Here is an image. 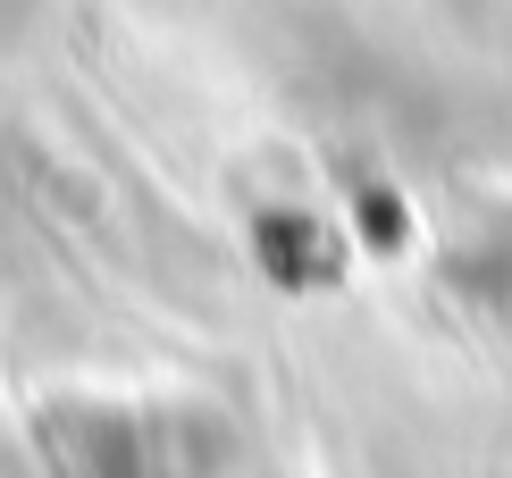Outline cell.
I'll list each match as a JSON object with an SVG mask.
<instances>
[{"label":"cell","instance_id":"obj_1","mask_svg":"<svg viewBox=\"0 0 512 478\" xmlns=\"http://www.w3.org/2000/svg\"><path fill=\"white\" fill-rule=\"evenodd\" d=\"M34 437L59 478H236V420L185 395H68Z\"/></svg>","mask_w":512,"mask_h":478}]
</instances>
